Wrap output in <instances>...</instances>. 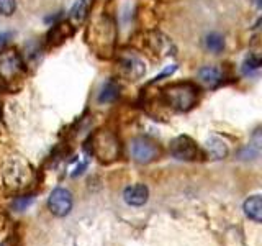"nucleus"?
Wrapping results in <instances>:
<instances>
[{
	"mask_svg": "<svg viewBox=\"0 0 262 246\" xmlns=\"http://www.w3.org/2000/svg\"><path fill=\"white\" fill-rule=\"evenodd\" d=\"M162 94L166 102L179 112H188L193 109L199 98V90L190 82H177V84L167 86Z\"/></svg>",
	"mask_w": 262,
	"mask_h": 246,
	"instance_id": "obj_1",
	"label": "nucleus"
},
{
	"mask_svg": "<svg viewBox=\"0 0 262 246\" xmlns=\"http://www.w3.org/2000/svg\"><path fill=\"white\" fill-rule=\"evenodd\" d=\"M92 151L102 162L115 161L120 154V143L112 131H98L92 138Z\"/></svg>",
	"mask_w": 262,
	"mask_h": 246,
	"instance_id": "obj_2",
	"label": "nucleus"
},
{
	"mask_svg": "<svg viewBox=\"0 0 262 246\" xmlns=\"http://www.w3.org/2000/svg\"><path fill=\"white\" fill-rule=\"evenodd\" d=\"M23 72L25 66L16 49L7 48L0 51V79L4 82H13L16 79H21Z\"/></svg>",
	"mask_w": 262,
	"mask_h": 246,
	"instance_id": "obj_3",
	"label": "nucleus"
},
{
	"mask_svg": "<svg viewBox=\"0 0 262 246\" xmlns=\"http://www.w3.org/2000/svg\"><path fill=\"white\" fill-rule=\"evenodd\" d=\"M30 179V166L21 158H12L4 166V180L10 187H23Z\"/></svg>",
	"mask_w": 262,
	"mask_h": 246,
	"instance_id": "obj_4",
	"label": "nucleus"
},
{
	"mask_svg": "<svg viewBox=\"0 0 262 246\" xmlns=\"http://www.w3.org/2000/svg\"><path fill=\"white\" fill-rule=\"evenodd\" d=\"M72 194L66 187H56L54 191L48 197V209L54 217H66L72 210Z\"/></svg>",
	"mask_w": 262,
	"mask_h": 246,
	"instance_id": "obj_5",
	"label": "nucleus"
},
{
	"mask_svg": "<svg viewBox=\"0 0 262 246\" xmlns=\"http://www.w3.org/2000/svg\"><path fill=\"white\" fill-rule=\"evenodd\" d=\"M131 158L139 164H149L159 156V148L147 138H135L129 143Z\"/></svg>",
	"mask_w": 262,
	"mask_h": 246,
	"instance_id": "obj_6",
	"label": "nucleus"
},
{
	"mask_svg": "<svg viewBox=\"0 0 262 246\" xmlns=\"http://www.w3.org/2000/svg\"><path fill=\"white\" fill-rule=\"evenodd\" d=\"M118 71L121 76H125L129 80H138L144 76L146 68H144V63L139 59L136 54H131V53H123L118 56Z\"/></svg>",
	"mask_w": 262,
	"mask_h": 246,
	"instance_id": "obj_7",
	"label": "nucleus"
},
{
	"mask_svg": "<svg viewBox=\"0 0 262 246\" xmlns=\"http://www.w3.org/2000/svg\"><path fill=\"white\" fill-rule=\"evenodd\" d=\"M170 154L180 161H193L199 158V146L190 136H177L170 143Z\"/></svg>",
	"mask_w": 262,
	"mask_h": 246,
	"instance_id": "obj_8",
	"label": "nucleus"
},
{
	"mask_svg": "<svg viewBox=\"0 0 262 246\" xmlns=\"http://www.w3.org/2000/svg\"><path fill=\"white\" fill-rule=\"evenodd\" d=\"M123 200H125L129 207H143V205L149 200V189L144 184L128 186L125 191H123Z\"/></svg>",
	"mask_w": 262,
	"mask_h": 246,
	"instance_id": "obj_9",
	"label": "nucleus"
},
{
	"mask_svg": "<svg viewBox=\"0 0 262 246\" xmlns=\"http://www.w3.org/2000/svg\"><path fill=\"white\" fill-rule=\"evenodd\" d=\"M243 210L246 213V217L249 220H252L254 223H260L262 221V200H260V195H251L248 199L244 200L243 203Z\"/></svg>",
	"mask_w": 262,
	"mask_h": 246,
	"instance_id": "obj_10",
	"label": "nucleus"
},
{
	"mask_svg": "<svg viewBox=\"0 0 262 246\" xmlns=\"http://www.w3.org/2000/svg\"><path fill=\"white\" fill-rule=\"evenodd\" d=\"M199 79L207 87H215L221 82V72L220 69L213 68V66H205V68L199 71Z\"/></svg>",
	"mask_w": 262,
	"mask_h": 246,
	"instance_id": "obj_11",
	"label": "nucleus"
},
{
	"mask_svg": "<svg viewBox=\"0 0 262 246\" xmlns=\"http://www.w3.org/2000/svg\"><path fill=\"white\" fill-rule=\"evenodd\" d=\"M87 13H89L87 2L85 0H77L69 12V20L72 25H80V23H84V20L87 18Z\"/></svg>",
	"mask_w": 262,
	"mask_h": 246,
	"instance_id": "obj_12",
	"label": "nucleus"
},
{
	"mask_svg": "<svg viewBox=\"0 0 262 246\" xmlns=\"http://www.w3.org/2000/svg\"><path fill=\"white\" fill-rule=\"evenodd\" d=\"M207 150L215 159H223L228 154V146L223 139H220L216 136H211L207 141Z\"/></svg>",
	"mask_w": 262,
	"mask_h": 246,
	"instance_id": "obj_13",
	"label": "nucleus"
},
{
	"mask_svg": "<svg viewBox=\"0 0 262 246\" xmlns=\"http://www.w3.org/2000/svg\"><path fill=\"white\" fill-rule=\"evenodd\" d=\"M205 48L208 49L210 53L218 54L225 49V38L220 35V33H210L205 38Z\"/></svg>",
	"mask_w": 262,
	"mask_h": 246,
	"instance_id": "obj_14",
	"label": "nucleus"
},
{
	"mask_svg": "<svg viewBox=\"0 0 262 246\" xmlns=\"http://www.w3.org/2000/svg\"><path fill=\"white\" fill-rule=\"evenodd\" d=\"M117 97H118V87L115 86L113 82H108V84L103 86L100 95H98V102H100V104H110Z\"/></svg>",
	"mask_w": 262,
	"mask_h": 246,
	"instance_id": "obj_15",
	"label": "nucleus"
},
{
	"mask_svg": "<svg viewBox=\"0 0 262 246\" xmlns=\"http://www.w3.org/2000/svg\"><path fill=\"white\" fill-rule=\"evenodd\" d=\"M16 10V0H0V15L10 16Z\"/></svg>",
	"mask_w": 262,
	"mask_h": 246,
	"instance_id": "obj_16",
	"label": "nucleus"
},
{
	"mask_svg": "<svg viewBox=\"0 0 262 246\" xmlns=\"http://www.w3.org/2000/svg\"><path fill=\"white\" fill-rule=\"evenodd\" d=\"M260 68V59L257 56H249L248 59H246V63H244V71L246 72H251V71H256V69H259Z\"/></svg>",
	"mask_w": 262,
	"mask_h": 246,
	"instance_id": "obj_17",
	"label": "nucleus"
},
{
	"mask_svg": "<svg viewBox=\"0 0 262 246\" xmlns=\"http://www.w3.org/2000/svg\"><path fill=\"white\" fill-rule=\"evenodd\" d=\"M176 69H177V66H170V68H167L166 71H162L159 76H156L154 79H152V82H158V80H161L162 77H166V76H170V74H174L176 72Z\"/></svg>",
	"mask_w": 262,
	"mask_h": 246,
	"instance_id": "obj_18",
	"label": "nucleus"
}]
</instances>
